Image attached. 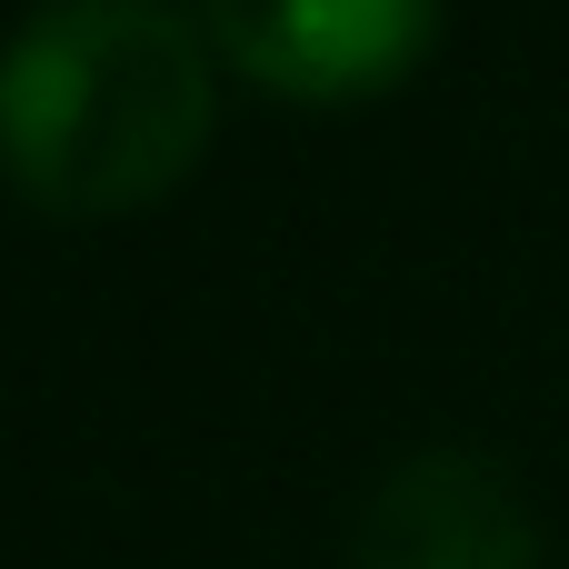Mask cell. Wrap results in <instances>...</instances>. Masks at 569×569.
<instances>
[{
	"label": "cell",
	"instance_id": "obj_1",
	"mask_svg": "<svg viewBox=\"0 0 569 569\" xmlns=\"http://www.w3.org/2000/svg\"><path fill=\"white\" fill-rule=\"evenodd\" d=\"M220 130V50L170 0H40L0 50V180L50 220H120Z\"/></svg>",
	"mask_w": 569,
	"mask_h": 569
},
{
	"label": "cell",
	"instance_id": "obj_3",
	"mask_svg": "<svg viewBox=\"0 0 569 569\" xmlns=\"http://www.w3.org/2000/svg\"><path fill=\"white\" fill-rule=\"evenodd\" d=\"M350 569H540V520L500 460L410 450L370 490V510L350 530Z\"/></svg>",
	"mask_w": 569,
	"mask_h": 569
},
{
	"label": "cell",
	"instance_id": "obj_2",
	"mask_svg": "<svg viewBox=\"0 0 569 569\" xmlns=\"http://www.w3.org/2000/svg\"><path fill=\"white\" fill-rule=\"evenodd\" d=\"M190 20L210 30L220 70L310 110L400 90L440 40V0H190Z\"/></svg>",
	"mask_w": 569,
	"mask_h": 569
}]
</instances>
